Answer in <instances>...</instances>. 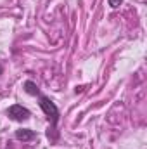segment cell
<instances>
[{"instance_id": "cell-4", "label": "cell", "mask_w": 147, "mask_h": 149, "mask_svg": "<svg viewBox=\"0 0 147 149\" xmlns=\"http://www.w3.org/2000/svg\"><path fill=\"white\" fill-rule=\"evenodd\" d=\"M24 90H26V94H30V95H40V90H38L37 83L31 81V80H26V81H24Z\"/></svg>"}, {"instance_id": "cell-5", "label": "cell", "mask_w": 147, "mask_h": 149, "mask_svg": "<svg viewBox=\"0 0 147 149\" xmlns=\"http://www.w3.org/2000/svg\"><path fill=\"white\" fill-rule=\"evenodd\" d=\"M107 2H109V5L112 7V9H118V7L123 3V0H107Z\"/></svg>"}, {"instance_id": "cell-1", "label": "cell", "mask_w": 147, "mask_h": 149, "mask_svg": "<svg viewBox=\"0 0 147 149\" xmlns=\"http://www.w3.org/2000/svg\"><path fill=\"white\" fill-rule=\"evenodd\" d=\"M38 101H40V108H42V111L45 113V116L49 118V121H50V128H49V134L50 132H54V139L57 137V134H55V128H57V121H59V109H57V106L47 97V95H43V94H40L37 95Z\"/></svg>"}, {"instance_id": "cell-2", "label": "cell", "mask_w": 147, "mask_h": 149, "mask_svg": "<svg viewBox=\"0 0 147 149\" xmlns=\"http://www.w3.org/2000/svg\"><path fill=\"white\" fill-rule=\"evenodd\" d=\"M7 116L10 120H14V121H26V120H30L31 113L28 111L24 106H21V104H12L7 109Z\"/></svg>"}, {"instance_id": "cell-3", "label": "cell", "mask_w": 147, "mask_h": 149, "mask_svg": "<svg viewBox=\"0 0 147 149\" xmlns=\"http://www.w3.org/2000/svg\"><path fill=\"white\" fill-rule=\"evenodd\" d=\"M35 137H37V134H35V130H31V128H19V130H16V139H17V141L30 142V141H33Z\"/></svg>"}]
</instances>
